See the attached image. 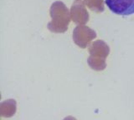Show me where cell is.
Masks as SVG:
<instances>
[{
  "instance_id": "cell-1",
  "label": "cell",
  "mask_w": 134,
  "mask_h": 120,
  "mask_svg": "<svg viewBox=\"0 0 134 120\" xmlns=\"http://www.w3.org/2000/svg\"><path fill=\"white\" fill-rule=\"evenodd\" d=\"M111 13L120 16L134 14V0H105Z\"/></svg>"
}]
</instances>
